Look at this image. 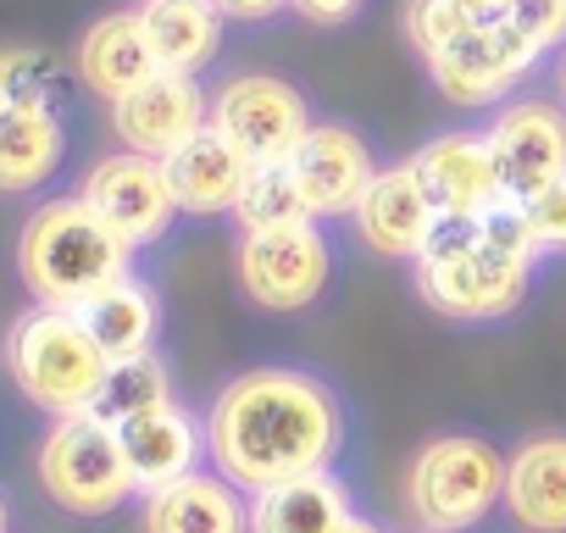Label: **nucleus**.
Wrapping results in <instances>:
<instances>
[{
	"instance_id": "nucleus-37",
	"label": "nucleus",
	"mask_w": 566,
	"mask_h": 533,
	"mask_svg": "<svg viewBox=\"0 0 566 533\" xmlns=\"http://www.w3.org/2000/svg\"><path fill=\"white\" fill-rule=\"evenodd\" d=\"M417 533H428V527H417Z\"/></svg>"
},
{
	"instance_id": "nucleus-6",
	"label": "nucleus",
	"mask_w": 566,
	"mask_h": 533,
	"mask_svg": "<svg viewBox=\"0 0 566 533\" xmlns=\"http://www.w3.org/2000/svg\"><path fill=\"white\" fill-rule=\"evenodd\" d=\"M7 373L18 384V395L45 411V417H78L95 406L106 373H112V356L101 351V339L90 334L84 312H67V306H29L12 317L7 328Z\"/></svg>"
},
{
	"instance_id": "nucleus-21",
	"label": "nucleus",
	"mask_w": 566,
	"mask_h": 533,
	"mask_svg": "<svg viewBox=\"0 0 566 533\" xmlns=\"http://www.w3.org/2000/svg\"><path fill=\"white\" fill-rule=\"evenodd\" d=\"M250 167H255V161H250L228 134H217V128H200L189 145H178V150L167 156L172 195H178L184 217H200V222L233 217V206H239V195H244V184H250Z\"/></svg>"
},
{
	"instance_id": "nucleus-28",
	"label": "nucleus",
	"mask_w": 566,
	"mask_h": 533,
	"mask_svg": "<svg viewBox=\"0 0 566 533\" xmlns=\"http://www.w3.org/2000/svg\"><path fill=\"white\" fill-rule=\"evenodd\" d=\"M511 211L522 217V228H527V239L538 244L544 261H566V173L555 184L511 200Z\"/></svg>"
},
{
	"instance_id": "nucleus-16",
	"label": "nucleus",
	"mask_w": 566,
	"mask_h": 533,
	"mask_svg": "<svg viewBox=\"0 0 566 533\" xmlns=\"http://www.w3.org/2000/svg\"><path fill=\"white\" fill-rule=\"evenodd\" d=\"M483 128L494 139L511 200H522V195H533V189H544L566 173V106L555 95L516 90L511 101H500L483 117Z\"/></svg>"
},
{
	"instance_id": "nucleus-22",
	"label": "nucleus",
	"mask_w": 566,
	"mask_h": 533,
	"mask_svg": "<svg viewBox=\"0 0 566 533\" xmlns=\"http://www.w3.org/2000/svg\"><path fill=\"white\" fill-rule=\"evenodd\" d=\"M139 23L167 73L206 79L228 45V18L217 0H139Z\"/></svg>"
},
{
	"instance_id": "nucleus-17",
	"label": "nucleus",
	"mask_w": 566,
	"mask_h": 533,
	"mask_svg": "<svg viewBox=\"0 0 566 533\" xmlns=\"http://www.w3.org/2000/svg\"><path fill=\"white\" fill-rule=\"evenodd\" d=\"M500 511L516 533H566V428H533L511 445Z\"/></svg>"
},
{
	"instance_id": "nucleus-34",
	"label": "nucleus",
	"mask_w": 566,
	"mask_h": 533,
	"mask_svg": "<svg viewBox=\"0 0 566 533\" xmlns=\"http://www.w3.org/2000/svg\"><path fill=\"white\" fill-rule=\"evenodd\" d=\"M555 101H560V106H566V51H560V56H555Z\"/></svg>"
},
{
	"instance_id": "nucleus-23",
	"label": "nucleus",
	"mask_w": 566,
	"mask_h": 533,
	"mask_svg": "<svg viewBox=\"0 0 566 533\" xmlns=\"http://www.w3.org/2000/svg\"><path fill=\"white\" fill-rule=\"evenodd\" d=\"M350 511L356 489L339 467H328L250 494V533H334Z\"/></svg>"
},
{
	"instance_id": "nucleus-11",
	"label": "nucleus",
	"mask_w": 566,
	"mask_h": 533,
	"mask_svg": "<svg viewBox=\"0 0 566 533\" xmlns=\"http://www.w3.org/2000/svg\"><path fill=\"white\" fill-rule=\"evenodd\" d=\"M78 195L117 228L123 244H134L139 255L161 250L184 217L178 195H172V178H167V161L156 156H139V150H106L84 167L78 178Z\"/></svg>"
},
{
	"instance_id": "nucleus-10",
	"label": "nucleus",
	"mask_w": 566,
	"mask_h": 533,
	"mask_svg": "<svg viewBox=\"0 0 566 533\" xmlns=\"http://www.w3.org/2000/svg\"><path fill=\"white\" fill-rule=\"evenodd\" d=\"M544 67V56L516 34L511 18L500 23H472L450 51H439L433 62H422L433 95L455 112H494L500 101H511L516 90L533 84V73Z\"/></svg>"
},
{
	"instance_id": "nucleus-20",
	"label": "nucleus",
	"mask_w": 566,
	"mask_h": 533,
	"mask_svg": "<svg viewBox=\"0 0 566 533\" xmlns=\"http://www.w3.org/2000/svg\"><path fill=\"white\" fill-rule=\"evenodd\" d=\"M161 62H156V51H150V40H145V23H139V7H128V12H101L84 34H78V45H73V73H78V84L95 95V101H117V95H128L134 84H145L150 73H156Z\"/></svg>"
},
{
	"instance_id": "nucleus-19",
	"label": "nucleus",
	"mask_w": 566,
	"mask_h": 533,
	"mask_svg": "<svg viewBox=\"0 0 566 533\" xmlns=\"http://www.w3.org/2000/svg\"><path fill=\"white\" fill-rule=\"evenodd\" d=\"M117 433H123V450H128V467H134L139 494L211 467V456H206V417L189 411L184 400H167V406L123 422Z\"/></svg>"
},
{
	"instance_id": "nucleus-24",
	"label": "nucleus",
	"mask_w": 566,
	"mask_h": 533,
	"mask_svg": "<svg viewBox=\"0 0 566 533\" xmlns=\"http://www.w3.org/2000/svg\"><path fill=\"white\" fill-rule=\"evenodd\" d=\"M84 323H90V334L101 339V351H106L112 362L150 356V351H161L167 301H161V290H156L145 273H128V279H117L112 290H101V295L84 306Z\"/></svg>"
},
{
	"instance_id": "nucleus-4",
	"label": "nucleus",
	"mask_w": 566,
	"mask_h": 533,
	"mask_svg": "<svg viewBox=\"0 0 566 533\" xmlns=\"http://www.w3.org/2000/svg\"><path fill=\"white\" fill-rule=\"evenodd\" d=\"M345 279V244L334 222L290 228H239L233 233V284L261 317H312Z\"/></svg>"
},
{
	"instance_id": "nucleus-7",
	"label": "nucleus",
	"mask_w": 566,
	"mask_h": 533,
	"mask_svg": "<svg viewBox=\"0 0 566 533\" xmlns=\"http://www.w3.org/2000/svg\"><path fill=\"white\" fill-rule=\"evenodd\" d=\"M78 123L56 84V67L40 56H12V90L0 95V195H40L73 161Z\"/></svg>"
},
{
	"instance_id": "nucleus-35",
	"label": "nucleus",
	"mask_w": 566,
	"mask_h": 533,
	"mask_svg": "<svg viewBox=\"0 0 566 533\" xmlns=\"http://www.w3.org/2000/svg\"><path fill=\"white\" fill-rule=\"evenodd\" d=\"M0 533H12V500H7V489H0Z\"/></svg>"
},
{
	"instance_id": "nucleus-9",
	"label": "nucleus",
	"mask_w": 566,
	"mask_h": 533,
	"mask_svg": "<svg viewBox=\"0 0 566 533\" xmlns=\"http://www.w3.org/2000/svg\"><path fill=\"white\" fill-rule=\"evenodd\" d=\"M317 101L306 84L272 67H239L211 84V128L228 134L255 167L290 161L306 128L317 123Z\"/></svg>"
},
{
	"instance_id": "nucleus-3",
	"label": "nucleus",
	"mask_w": 566,
	"mask_h": 533,
	"mask_svg": "<svg viewBox=\"0 0 566 533\" xmlns=\"http://www.w3.org/2000/svg\"><path fill=\"white\" fill-rule=\"evenodd\" d=\"M139 273V250L117 239V228L73 189L51 195L29 211L18 233V279L29 301L84 312L101 290Z\"/></svg>"
},
{
	"instance_id": "nucleus-8",
	"label": "nucleus",
	"mask_w": 566,
	"mask_h": 533,
	"mask_svg": "<svg viewBox=\"0 0 566 533\" xmlns=\"http://www.w3.org/2000/svg\"><path fill=\"white\" fill-rule=\"evenodd\" d=\"M34 472H40L45 500L62 505L67 516H84V522L117 516L128 500H139L123 433L95 411L51 417V428L40 439V456H34Z\"/></svg>"
},
{
	"instance_id": "nucleus-29",
	"label": "nucleus",
	"mask_w": 566,
	"mask_h": 533,
	"mask_svg": "<svg viewBox=\"0 0 566 533\" xmlns=\"http://www.w3.org/2000/svg\"><path fill=\"white\" fill-rule=\"evenodd\" d=\"M511 23L544 62H555L566 51V0H516Z\"/></svg>"
},
{
	"instance_id": "nucleus-36",
	"label": "nucleus",
	"mask_w": 566,
	"mask_h": 533,
	"mask_svg": "<svg viewBox=\"0 0 566 533\" xmlns=\"http://www.w3.org/2000/svg\"><path fill=\"white\" fill-rule=\"evenodd\" d=\"M12 90V56H0V95Z\"/></svg>"
},
{
	"instance_id": "nucleus-14",
	"label": "nucleus",
	"mask_w": 566,
	"mask_h": 533,
	"mask_svg": "<svg viewBox=\"0 0 566 533\" xmlns=\"http://www.w3.org/2000/svg\"><path fill=\"white\" fill-rule=\"evenodd\" d=\"M106 112H112V134L123 150L167 161L178 145H189L200 128H211V90H206V79L156 67L145 84L117 95Z\"/></svg>"
},
{
	"instance_id": "nucleus-2",
	"label": "nucleus",
	"mask_w": 566,
	"mask_h": 533,
	"mask_svg": "<svg viewBox=\"0 0 566 533\" xmlns=\"http://www.w3.org/2000/svg\"><path fill=\"white\" fill-rule=\"evenodd\" d=\"M544 266L549 261L538 255V244L527 239L522 217L505 200L478 222L444 217L428 250L411 261V290L439 323L500 328L527 312Z\"/></svg>"
},
{
	"instance_id": "nucleus-1",
	"label": "nucleus",
	"mask_w": 566,
	"mask_h": 533,
	"mask_svg": "<svg viewBox=\"0 0 566 533\" xmlns=\"http://www.w3.org/2000/svg\"><path fill=\"white\" fill-rule=\"evenodd\" d=\"M200 417L211 467L244 494L339 467L356 433L345 389L312 362H250L217 384Z\"/></svg>"
},
{
	"instance_id": "nucleus-30",
	"label": "nucleus",
	"mask_w": 566,
	"mask_h": 533,
	"mask_svg": "<svg viewBox=\"0 0 566 533\" xmlns=\"http://www.w3.org/2000/svg\"><path fill=\"white\" fill-rule=\"evenodd\" d=\"M367 12V0H295V18L312 29H345Z\"/></svg>"
},
{
	"instance_id": "nucleus-27",
	"label": "nucleus",
	"mask_w": 566,
	"mask_h": 533,
	"mask_svg": "<svg viewBox=\"0 0 566 533\" xmlns=\"http://www.w3.org/2000/svg\"><path fill=\"white\" fill-rule=\"evenodd\" d=\"M467 29H472V18L455 7V0H406V7H400V34H406V45H411L417 62H433Z\"/></svg>"
},
{
	"instance_id": "nucleus-5",
	"label": "nucleus",
	"mask_w": 566,
	"mask_h": 533,
	"mask_svg": "<svg viewBox=\"0 0 566 533\" xmlns=\"http://www.w3.org/2000/svg\"><path fill=\"white\" fill-rule=\"evenodd\" d=\"M511 450L478 428L428 433L406 461V511L428 533H478L505 505Z\"/></svg>"
},
{
	"instance_id": "nucleus-25",
	"label": "nucleus",
	"mask_w": 566,
	"mask_h": 533,
	"mask_svg": "<svg viewBox=\"0 0 566 533\" xmlns=\"http://www.w3.org/2000/svg\"><path fill=\"white\" fill-rule=\"evenodd\" d=\"M167 400H178V384H172V367H167V356L161 351H150V356H128V362H112V373H106V384H101V395H95V417H106L112 428H123V422H134V417H145V411H156V406H167Z\"/></svg>"
},
{
	"instance_id": "nucleus-26",
	"label": "nucleus",
	"mask_w": 566,
	"mask_h": 533,
	"mask_svg": "<svg viewBox=\"0 0 566 533\" xmlns=\"http://www.w3.org/2000/svg\"><path fill=\"white\" fill-rule=\"evenodd\" d=\"M306 195L290 173V161H272V167H250V184L233 206V233L239 228H290V222H306Z\"/></svg>"
},
{
	"instance_id": "nucleus-33",
	"label": "nucleus",
	"mask_w": 566,
	"mask_h": 533,
	"mask_svg": "<svg viewBox=\"0 0 566 533\" xmlns=\"http://www.w3.org/2000/svg\"><path fill=\"white\" fill-rule=\"evenodd\" d=\"M334 533H384V522H378V516H367V511H350Z\"/></svg>"
},
{
	"instance_id": "nucleus-15",
	"label": "nucleus",
	"mask_w": 566,
	"mask_h": 533,
	"mask_svg": "<svg viewBox=\"0 0 566 533\" xmlns=\"http://www.w3.org/2000/svg\"><path fill=\"white\" fill-rule=\"evenodd\" d=\"M439 222H444V211L422 189L417 167L411 161H384V173L367 184V195L356 200V211H350L345 228H350V239L367 255L411 266L428 250V239L439 233Z\"/></svg>"
},
{
	"instance_id": "nucleus-32",
	"label": "nucleus",
	"mask_w": 566,
	"mask_h": 533,
	"mask_svg": "<svg viewBox=\"0 0 566 533\" xmlns=\"http://www.w3.org/2000/svg\"><path fill=\"white\" fill-rule=\"evenodd\" d=\"M455 7H461L472 23H500V18H511L516 0H455Z\"/></svg>"
},
{
	"instance_id": "nucleus-31",
	"label": "nucleus",
	"mask_w": 566,
	"mask_h": 533,
	"mask_svg": "<svg viewBox=\"0 0 566 533\" xmlns=\"http://www.w3.org/2000/svg\"><path fill=\"white\" fill-rule=\"evenodd\" d=\"M228 23H244V29H266L277 23L283 12H295V0H217Z\"/></svg>"
},
{
	"instance_id": "nucleus-12",
	"label": "nucleus",
	"mask_w": 566,
	"mask_h": 533,
	"mask_svg": "<svg viewBox=\"0 0 566 533\" xmlns=\"http://www.w3.org/2000/svg\"><path fill=\"white\" fill-rule=\"evenodd\" d=\"M290 173L306 195V211L317 222H350L356 200L367 195V184L384 173L378 139L350 123V117H317L306 128V139L290 156Z\"/></svg>"
},
{
	"instance_id": "nucleus-18",
	"label": "nucleus",
	"mask_w": 566,
	"mask_h": 533,
	"mask_svg": "<svg viewBox=\"0 0 566 533\" xmlns=\"http://www.w3.org/2000/svg\"><path fill=\"white\" fill-rule=\"evenodd\" d=\"M139 533H250V494L217 467L139 494Z\"/></svg>"
},
{
	"instance_id": "nucleus-13",
	"label": "nucleus",
	"mask_w": 566,
	"mask_h": 533,
	"mask_svg": "<svg viewBox=\"0 0 566 533\" xmlns=\"http://www.w3.org/2000/svg\"><path fill=\"white\" fill-rule=\"evenodd\" d=\"M406 161L417 167V178L433 195V206L444 217H455V222H478V217H489V211H500L511 200L505 173H500V156H494V139H489L483 123L439 128Z\"/></svg>"
}]
</instances>
